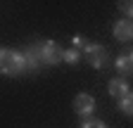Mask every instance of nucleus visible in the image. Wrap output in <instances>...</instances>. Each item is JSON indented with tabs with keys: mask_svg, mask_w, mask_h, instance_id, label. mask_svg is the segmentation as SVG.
Segmentation results:
<instances>
[{
	"mask_svg": "<svg viewBox=\"0 0 133 128\" xmlns=\"http://www.w3.org/2000/svg\"><path fill=\"white\" fill-rule=\"evenodd\" d=\"M24 71H26L24 55L17 50H10V47H0V74L14 78V76H22Z\"/></svg>",
	"mask_w": 133,
	"mask_h": 128,
	"instance_id": "nucleus-1",
	"label": "nucleus"
},
{
	"mask_svg": "<svg viewBox=\"0 0 133 128\" xmlns=\"http://www.w3.org/2000/svg\"><path fill=\"white\" fill-rule=\"evenodd\" d=\"M36 50H38V59L43 67H55V64L64 62V47L55 40H41L36 43Z\"/></svg>",
	"mask_w": 133,
	"mask_h": 128,
	"instance_id": "nucleus-2",
	"label": "nucleus"
},
{
	"mask_svg": "<svg viewBox=\"0 0 133 128\" xmlns=\"http://www.w3.org/2000/svg\"><path fill=\"white\" fill-rule=\"evenodd\" d=\"M83 59H86L90 67H95V69H105L109 64V52H107V47L100 45V43H88L83 47Z\"/></svg>",
	"mask_w": 133,
	"mask_h": 128,
	"instance_id": "nucleus-3",
	"label": "nucleus"
},
{
	"mask_svg": "<svg viewBox=\"0 0 133 128\" xmlns=\"http://www.w3.org/2000/svg\"><path fill=\"white\" fill-rule=\"evenodd\" d=\"M74 111L78 116H90L95 111V97L90 93H78L74 97Z\"/></svg>",
	"mask_w": 133,
	"mask_h": 128,
	"instance_id": "nucleus-4",
	"label": "nucleus"
},
{
	"mask_svg": "<svg viewBox=\"0 0 133 128\" xmlns=\"http://www.w3.org/2000/svg\"><path fill=\"white\" fill-rule=\"evenodd\" d=\"M114 38L121 43H131L133 40V19H119L114 24Z\"/></svg>",
	"mask_w": 133,
	"mask_h": 128,
	"instance_id": "nucleus-5",
	"label": "nucleus"
},
{
	"mask_svg": "<svg viewBox=\"0 0 133 128\" xmlns=\"http://www.w3.org/2000/svg\"><path fill=\"white\" fill-rule=\"evenodd\" d=\"M107 90H109V95H112V97L121 100V97H126V95L131 93V86H128V81H126V78H112V81H109V86H107Z\"/></svg>",
	"mask_w": 133,
	"mask_h": 128,
	"instance_id": "nucleus-6",
	"label": "nucleus"
},
{
	"mask_svg": "<svg viewBox=\"0 0 133 128\" xmlns=\"http://www.w3.org/2000/svg\"><path fill=\"white\" fill-rule=\"evenodd\" d=\"M116 71L121 76H133V50H126L116 57Z\"/></svg>",
	"mask_w": 133,
	"mask_h": 128,
	"instance_id": "nucleus-7",
	"label": "nucleus"
},
{
	"mask_svg": "<svg viewBox=\"0 0 133 128\" xmlns=\"http://www.w3.org/2000/svg\"><path fill=\"white\" fill-rule=\"evenodd\" d=\"M22 55H24V62H26V69H29V71H36V69L41 67V59H38L36 43H33V45H29V47H26V50H24Z\"/></svg>",
	"mask_w": 133,
	"mask_h": 128,
	"instance_id": "nucleus-8",
	"label": "nucleus"
},
{
	"mask_svg": "<svg viewBox=\"0 0 133 128\" xmlns=\"http://www.w3.org/2000/svg\"><path fill=\"white\" fill-rule=\"evenodd\" d=\"M119 109L124 111L126 116H133V90L126 95V97H121V100H119Z\"/></svg>",
	"mask_w": 133,
	"mask_h": 128,
	"instance_id": "nucleus-9",
	"label": "nucleus"
},
{
	"mask_svg": "<svg viewBox=\"0 0 133 128\" xmlns=\"http://www.w3.org/2000/svg\"><path fill=\"white\" fill-rule=\"evenodd\" d=\"M81 47H64V62L66 64H76L81 59Z\"/></svg>",
	"mask_w": 133,
	"mask_h": 128,
	"instance_id": "nucleus-10",
	"label": "nucleus"
},
{
	"mask_svg": "<svg viewBox=\"0 0 133 128\" xmlns=\"http://www.w3.org/2000/svg\"><path fill=\"white\" fill-rule=\"evenodd\" d=\"M81 128H107V126H105L102 121H97V119H88V121L83 123Z\"/></svg>",
	"mask_w": 133,
	"mask_h": 128,
	"instance_id": "nucleus-11",
	"label": "nucleus"
},
{
	"mask_svg": "<svg viewBox=\"0 0 133 128\" xmlns=\"http://www.w3.org/2000/svg\"><path fill=\"white\" fill-rule=\"evenodd\" d=\"M121 12L126 14V19H133V3H121Z\"/></svg>",
	"mask_w": 133,
	"mask_h": 128,
	"instance_id": "nucleus-12",
	"label": "nucleus"
}]
</instances>
